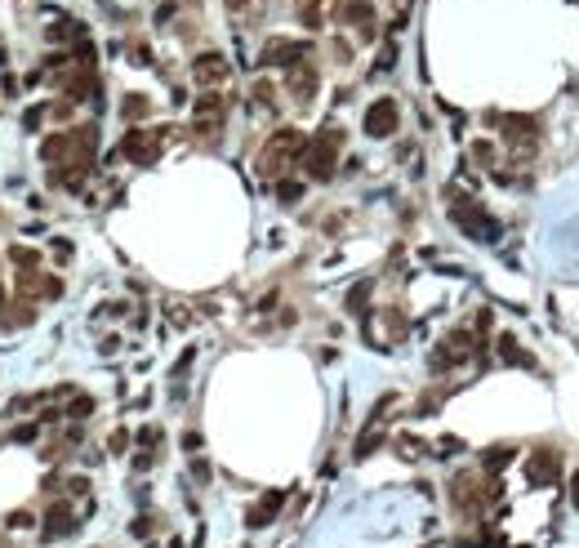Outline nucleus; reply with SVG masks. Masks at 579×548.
Listing matches in <instances>:
<instances>
[{
  "label": "nucleus",
  "mask_w": 579,
  "mask_h": 548,
  "mask_svg": "<svg viewBox=\"0 0 579 548\" xmlns=\"http://www.w3.org/2000/svg\"><path fill=\"white\" fill-rule=\"evenodd\" d=\"M129 446V433H112V451H125Z\"/></svg>",
  "instance_id": "30"
},
{
  "label": "nucleus",
  "mask_w": 579,
  "mask_h": 548,
  "mask_svg": "<svg viewBox=\"0 0 579 548\" xmlns=\"http://www.w3.org/2000/svg\"><path fill=\"white\" fill-rule=\"evenodd\" d=\"M366 299H370V281H361V286H357L352 294H347V308H352V312H361V308H366Z\"/></svg>",
  "instance_id": "18"
},
{
  "label": "nucleus",
  "mask_w": 579,
  "mask_h": 548,
  "mask_svg": "<svg viewBox=\"0 0 579 548\" xmlns=\"http://www.w3.org/2000/svg\"><path fill=\"white\" fill-rule=\"evenodd\" d=\"M49 112H54V121H72V98H58V103H49Z\"/></svg>",
  "instance_id": "22"
},
{
  "label": "nucleus",
  "mask_w": 579,
  "mask_h": 548,
  "mask_svg": "<svg viewBox=\"0 0 579 548\" xmlns=\"http://www.w3.org/2000/svg\"><path fill=\"white\" fill-rule=\"evenodd\" d=\"M557 477H561L557 455L553 451H535L531 463H526V481H531V486H548V481H557Z\"/></svg>",
  "instance_id": "7"
},
{
  "label": "nucleus",
  "mask_w": 579,
  "mask_h": 548,
  "mask_svg": "<svg viewBox=\"0 0 579 548\" xmlns=\"http://www.w3.org/2000/svg\"><path fill=\"white\" fill-rule=\"evenodd\" d=\"M339 143H343V129H339V125H325L321 134L303 147V170H308V178H317V183H330V178H335Z\"/></svg>",
  "instance_id": "1"
},
{
  "label": "nucleus",
  "mask_w": 579,
  "mask_h": 548,
  "mask_svg": "<svg viewBox=\"0 0 579 548\" xmlns=\"http://www.w3.org/2000/svg\"><path fill=\"white\" fill-rule=\"evenodd\" d=\"M139 446H143V451H152V446H161V428H143V433H139Z\"/></svg>",
  "instance_id": "24"
},
{
  "label": "nucleus",
  "mask_w": 579,
  "mask_h": 548,
  "mask_svg": "<svg viewBox=\"0 0 579 548\" xmlns=\"http://www.w3.org/2000/svg\"><path fill=\"white\" fill-rule=\"evenodd\" d=\"M192 473H196V481H210V463H205V459H196V463H192Z\"/></svg>",
  "instance_id": "29"
},
{
  "label": "nucleus",
  "mask_w": 579,
  "mask_h": 548,
  "mask_svg": "<svg viewBox=\"0 0 579 548\" xmlns=\"http://www.w3.org/2000/svg\"><path fill=\"white\" fill-rule=\"evenodd\" d=\"M170 317H174V326H192V312L183 303H170Z\"/></svg>",
  "instance_id": "25"
},
{
  "label": "nucleus",
  "mask_w": 579,
  "mask_h": 548,
  "mask_svg": "<svg viewBox=\"0 0 579 548\" xmlns=\"http://www.w3.org/2000/svg\"><path fill=\"white\" fill-rule=\"evenodd\" d=\"M317 85H321V80H317V72H312V68H290V76H286V90L299 98V103H312Z\"/></svg>",
  "instance_id": "9"
},
{
  "label": "nucleus",
  "mask_w": 579,
  "mask_h": 548,
  "mask_svg": "<svg viewBox=\"0 0 579 548\" xmlns=\"http://www.w3.org/2000/svg\"><path fill=\"white\" fill-rule=\"evenodd\" d=\"M147 112H152V103H147L143 94H125L121 98V116H125V121H143Z\"/></svg>",
  "instance_id": "11"
},
{
  "label": "nucleus",
  "mask_w": 579,
  "mask_h": 548,
  "mask_svg": "<svg viewBox=\"0 0 579 548\" xmlns=\"http://www.w3.org/2000/svg\"><path fill=\"white\" fill-rule=\"evenodd\" d=\"M161 139H165V129H129V134L121 139V156L125 161H134V165H152L161 156Z\"/></svg>",
  "instance_id": "3"
},
{
  "label": "nucleus",
  "mask_w": 579,
  "mask_h": 548,
  "mask_svg": "<svg viewBox=\"0 0 579 548\" xmlns=\"http://www.w3.org/2000/svg\"><path fill=\"white\" fill-rule=\"evenodd\" d=\"M308 41H272L268 49L259 54V68H299V58L308 54Z\"/></svg>",
  "instance_id": "5"
},
{
  "label": "nucleus",
  "mask_w": 579,
  "mask_h": 548,
  "mask_svg": "<svg viewBox=\"0 0 579 548\" xmlns=\"http://www.w3.org/2000/svg\"><path fill=\"white\" fill-rule=\"evenodd\" d=\"M499 353H504V361H512V365H526V361H531V357H521V348H517V339H512V335L499 339Z\"/></svg>",
  "instance_id": "14"
},
{
  "label": "nucleus",
  "mask_w": 579,
  "mask_h": 548,
  "mask_svg": "<svg viewBox=\"0 0 579 548\" xmlns=\"http://www.w3.org/2000/svg\"><path fill=\"white\" fill-rule=\"evenodd\" d=\"M9 526L13 530H27L31 526V512H9Z\"/></svg>",
  "instance_id": "28"
},
{
  "label": "nucleus",
  "mask_w": 579,
  "mask_h": 548,
  "mask_svg": "<svg viewBox=\"0 0 579 548\" xmlns=\"http://www.w3.org/2000/svg\"><path fill=\"white\" fill-rule=\"evenodd\" d=\"M67 414H72V419H85V414H94V397H67Z\"/></svg>",
  "instance_id": "15"
},
{
  "label": "nucleus",
  "mask_w": 579,
  "mask_h": 548,
  "mask_svg": "<svg viewBox=\"0 0 579 548\" xmlns=\"http://www.w3.org/2000/svg\"><path fill=\"white\" fill-rule=\"evenodd\" d=\"M379 446H384V433H366V437L357 441V459H366L370 451H379Z\"/></svg>",
  "instance_id": "17"
},
{
  "label": "nucleus",
  "mask_w": 579,
  "mask_h": 548,
  "mask_svg": "<svg viewBox=\"0 0 579 548\" xmlns=\"http://www.w3.org/2000/svg\"><path fill=\"white\" fill-rule=\"evenodd\" d=\"M276 196H281L286 205H294V201L303 196V183H299V178H276Z\"/></svg>",
  "instance_id": "13"
},
{
  "label": "nucleus",
  "mask_w": 579,
  "mask_h": 548,
  "mask_svg": "<svg viewBox=\"0 0 579 548\" xmlns=\"http://www.w3.org/2000/svg\"><path fill=\"white\" fill-rule=\"evenodd\" d=\"M40 299H63V281L58 276H40Z\"/></svg>",
  "instance_id": "20"
},
{
  "label": "nucleus",
  "mask_w": 579,
  "mask_h": 548,
  "mask_svg": "<svg viewBox=\"0 0 579 548\" xmlns=\"http://www.w3.org/2000/svg\"><path fill=\"white\" fill-rule=\"evenodd\" d=\"M36 433H40V424H23L13 433H5V441H36Z\"/></svg>",
  "instance_id": "19"
},
{
  "label": "nucleus",
  "mask_w": 579,
  "mask_h": 548,
  "mask_svg": "<svg viewBox=\"0 0 579 548\" xmlns=\"http://www.w3.org/2000/svg\"><path fill=\"white\" fill-rule=\"evenodd\" d=\"M76 530V512H72V504L67 500H54L45 508V535L40 539H67Z\"/></svg>",
  "instance_id": "6"
},
{
  "label": "nucleus",
  "mask_w": 579,
  "mask_h": 548,
  "mask_svg": "<svg viewBox=\"0 0 579 548\" xmlns=\"http://www.w3.org/2000/svg\"><path fill=\"white\" fill-rule=\"evenodd\" d=\"M281 500H286L281 490H268V495H263V500H259L250 512H245V522H250L254 530H259V526H268V522L276 517V512H281Z\"/></svg>",
  "instance_id": "10"
},
{
  "label": "nucleus",
  "mask_w": 579,
  "mask_h": 548,
  "mask_svg": "<svg viewBox=\"0 0 579 548\" xmlns=\"http://www.w3.org/2000/svg\"><path fill=\"white\" fill-rule=\"evenodd\" d=\"M299 18H303V27H321V5H317V0H312V5H303Z\"/></svg>",
  "instance_id": "21"
},
{
  "label": "nucleus",
  "mask_w": 579,
  "mask_h": 548,
  "mask_svg": "<svg viewBox=\"0 0 579 548\" xmlns=\"http://www.w3.org/2000/svg\"><path fill=\"white\" fill-rule=\"evenodd\" d=\"M227 9H237V14H241V9H250V0H227Z\"/></svg>",
  "instance_id": "31"
},
{
  "label": "nucleus",
  "mask_w": 579,
  "mask_h": 548,
  "mask_svg": "<svg viewBox=\"0 0 579 548\" xmlns=\"http://www.w3.org/2000/svg\"><path fill=\"white\" fill-rule=\"evenodd\" d=\"M31 321V308L27 303H9L5 308V326H27Z\"/></svg>",
  "instance_id": "16"
},
{
  "label": "nucleus",
  "mask_w": 579,
  "mask_h": 548,
  "mask_svg": "<svg viewBox=\"0 0 579 548\" xmlns=\"http://www.w3.org/2000/svg\"><path fill=\"white\" fill-rule=\"evenodd\" d=\"M570 490H575V504H579V473L570 477Z\"/></svg>",
  "instance_id": "32"
},
{
  "label": "nucleus",
  "mask_w": 579,
  "mask_h": 548,
  "mask_svg": "<svg viewBox=\"0 0 579 548\" xmlns=\"http://www.w3.org/2000/svg\"><path fill=\"white\" fill-rule=\"evenodd\" d=\"M472 156L482 161V165H490V161H494V147H490V143H477V147H472Z\"/></svg>",
  "instance_id": "27"
},
{
  "label": "nucleus",
  "mask_w": 579,
  "mask_h": 548,
  "mask_svg": "<svg viewBox=\"0 0 579 548\" xmlns=\"http://www.w3.org/2000/svg\"><path fill=\"white\" fill-rule=\"evenodd\" d=\"M0 308H5V286H0Z\"/></svg>",
  "instance_id": "33"
},
{
  "label": "nucleus",
  "mask_w": 579,
  "mask_h": 548,
  "mask_svg": "<svg viewBox=\"0 0 579 548\" xmlns=\"http://www.w3.org/2000/svg\"><path fill=\"white\" fill-rule=\"evenodd\" d=\"M223 76H227V58L223 54H201L192 63V80L196 85H219Z\"/></svg>",
  "instance_id": "8"
},
{
  "label": "nucleus",
  "mask_w": 579,
  "mask_h": 548,
  "mask_svg": "<svg viewBox=\"0 0 579 548\" xmlns=\"http://www.w3.org/2000/svg\"><path fill=\"white\" fill-rule=\"evenodd\" d=\"M9 259H13V263H18V268H23V272H36V263H40V254H36V250H31V245H13V250H9Z\"/></svg>",
  "instance_id": "12"
},
{
  "label": "nucleus",
  "mask_w": 579,
  "mask_h": 548,
  "mask_svg": "<svg viewBox=\"0 0 579 548\" xmlns=\"http://www.w3.org/2000/svg\"><path fill=\"white\" fill-rule=\"evenodd\" d=\"M396 125H401V112H396L392 98H379V103L366 107V134H370V139H388V134H396Z\"/></svg>",
  "instance_id": "4"
},
{
  "label": "nucleus",
  "mask_w": 579,
  "mask_h": 548,
  "mask_svg": "<svg viewBox=\"0 0 579 548\" xmlns=\"http://www.w3.org/2000/svg\"><path fill=\"white\" fill-rule=\"evenodd\" d=\"M445 196H450V219H455L463 232H468L472 241H494V237H499V223H494V219H490V214H486L482 205H477V201L459 196L455 188L445 192Z\"/></svg>",
  "instance_id": "2"
},
{
  "label": "nucleus",
  "mask_w": 579,
  "mask_h": 548,
  "mask_svg": "<svg viewBox=\"0 0 579 548\" xmlns=\"http://www.w3.org/2000/svg\"><path fill=\"white\" fill-rule=\"evenodd\" d=\"M49 250H54V259H58V263H67V259H72V241L54 237V241H49Z\"/></svg>",
  "instance_id": "23"
},
{
  "label": "nucleus",
  "mask_w": 579,
  "mask_h": 548,
  "mask_svg": "<svg viewBox=\"0 0 579 548\" xmlns=\"http://www.w3.org/2000/svg\"><path fill=\"white\" fill-rule=\"evenodd\" d=\"M45 112H49V107H31V112L23 116V125H27V129H36V125L45 121Z\"/></svg>",
  "instance_id": "26"
}]
</instances>
